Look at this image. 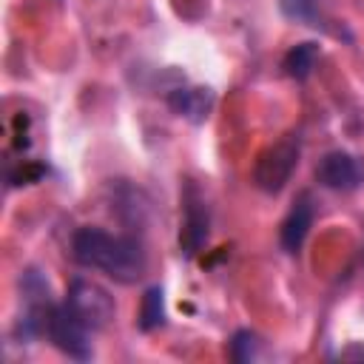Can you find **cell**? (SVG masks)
Wrapping results in <instances>:
<instances>
[{"label": "cell", "mask_w": 364, "mask_h": 364, "mask_svg": "<svg viewBox=\"0 0 364 364\" xmlns=\"http://www.w3.org/2000/svg\"><path fill=\"white\" fill-rule=\"evenodd\" d=\"M310 228H313V205H310V196L301 193V196L296 199V205L290 208V213L284 216V222H282V233H279L282 247H284L287 253H296V250L304 245Z\"/></svg>", "instance_id": "7"}, {"label": "cell", "mask_w": 364, "mask_h": 364, "mask_svg": "<svg viewBox=\"0 0 364 364\" xmlns=\"http://www.w3.org/2000/svg\"><path fill=\"white\" fill-rule=\"evenodd\" d=\"M71 256L82 267L105 270L114 282L131 284L145 273V250L134 236H111L102 228H80L71 239Z\"/></svg>", "instance_id": "1"}, {"label": "cell", "mask_w": 364, "mask_h": 364, "mask_svg": "<svg viewBox=\"0 0 364 364\" xmlns=\"http://www.w3.org/2000/svg\"><path fill=\"white\" fill-rule=\"evenodd\" d=\"M63 304L91 333L94 330H105L111 324V318H114V296L102 284L88 282V279H74L68 284V293H65Z\"/></svg>", "instance_id": "2"}, {"label": "cell", "mask_w": 364, "mask_h": 364, "mask_svg": "<svg viewBox=\"0 0 364 364\" xmlns=\"http://www.w3.org/2000/svg\"><path fill=\"white\" fill-rule=\"evenodd\" d=\"M88 333H91V330L82 327V324L68 313L65 304H60V307L51 310V318H48V338H51L65 355H71V358H77V361L91 358Z\"/></svg>", "instance_id": "4"}, {"label": "cell", "mask_w": 364, "mask_h": 364, "mask_svg": "<svg viewBox=\"0 0 364 364\" xmlns=\"http://www.w3.org/2000/svg\"><path fill=\"white\" fill-rule=\"evenodd\" d=\"M168 105L176 117H185L191 122H205L210 108H213V91L202 88V85H185V88H173L168 94Z\"/></svg>", "instance_id": "5"}, {"label": "cell", "mask_w": 364, "mask_h": 364, "mask_svg": "<svg viewBox=\"0 0 364 364\" xmlns=\"http://www.w3.org/2000/svg\"><path fill=\"white\" fill-rule=\"evenodd\" d=\"M318 182L324 188H333V191H350L358 185V165L350 154L344 151H330L321 162H318V171H316Z\"/></svg>", "instance_id": "6"}, {"label": "cell", "mask_w": 364, "mask_h": 364, "mask_svg": "<svg viewBox=\"0 0 364 364\" xmlns=\"http://www.w3.org/2000/svg\"><path fill=\"white\" fill-rule=\"evenodd\" d=\"M296 162H299V142L293 136L279 139L256 162V171H253L256 188L264 191V193H279L290 182V173H293Z\"/></svg>", "instance_id": "3"}, {"label": "cell", "mask_w": 364, "mask_h": 364, "mask_svg": "<svg viewBox=\"0 0 364 364\" xmlns=\"http://www.w3.org/2000/svg\"><path fill=\"white\" fill-rule=\"evenodd\" d=\"M208 239V213L202 208V202H188V216H185V228H182V247L188 256H193Z\"/></svg>", "instance_id": "8"}, {"label": "cell", "mask_w": 364, "mask_h": 364, "mask_svg": "<svg viewBox=\"0 0 364 364\" xmlns=\"http://www.w3.org/2000/svg\"><path fill=\"white\" fill-rule=\"evenodd\" d=\"M165 318V299L162 287H148L142 296V310H139V330H156Z\"/></svg>", "instance_id": "10"}, {"label": "cell", "mask_w": 364, "mask_h": 364, "mask_svg": "<svg viewBox=\"0 0 364 364\" xmlns=\"http://www.w3.org/2000/svg\"><path fill=\"white\" fill-rule=\"evenodd\" d=\"M256 350H259V336L250 333V330H239L230 338V355L236 361H253L256 358Z\"/></svg>", "instance_id": "12"}, {"label": "cell", "mask_w": 364, "mask_h": 364, "mask_svg": "<svg viewBox=\"0 0 364 364\" xmlns=\"http://www.w3.org/2000/svg\"><path fill=\"white\" fill-rule=\"evenodd\" d=\"M316 57H318V46H316V43H299V46H293V48L287 51V57H284V71H287V77H293V80H307L310 71H313V65H316Z\"/></svg>", "instance_id": "9"}, {"label": "cell", "mask_w": 364, "mask_h": 364, "mask_svg": "<svg viewBox=\"0 0 364 364\" xmlns=\"http://www.w3.org/2000/svg\"><path fill=\"white\" fill-rule=\"evenodd\" d=\"M279 9L287 20H296V23H304V26H318L316 0H279Z\"/></svg>", "instance_id": "11"}]
</instances>
